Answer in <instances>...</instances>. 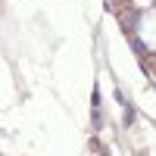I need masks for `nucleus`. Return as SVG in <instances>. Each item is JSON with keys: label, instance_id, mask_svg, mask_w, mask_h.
<instances>
[{"label": "nucleus", "instance_id": "7ed1b4c3", "mask_svg": "<svg viewBox=\"0 0 156 156\" xmlns=\"http://www.w3.org/2000/svg\"><path fill=\"white\" fill-rule=\"evenodd\" d=\"M100 156H106V153H100Z\"/></svg>", "mask_w": 156, "mask_h": 156}, {"label": "nucleus", "instance_id": "f03ea898", "mask_svg": "<svg viewBox=\"0 0 156 156\" xmlns=\"http://www.w3.org/2000/svg\"><path fill=\"white\" fill-rule=\"evenodd\" d=\"M131 47H134V50H137V53H140V59H144V62H147V56H150V50H147V44H144V41H140V37H137V34H131Z\"/></svg>", "mask_w": 156, "mask_h": 156}, {"label": "nucleus", "instance_id": "f257e3e1", "mask_svg": "<svg viewBox=\"0 0 156 156\" xmlns=\"http://www.w3.org/2000/svg\"><path fill=\"white\" fill-rule=\"evenodd\" d=\"M137 22H140V12H137V9H131V12H122V25H125V31H128V34H134Z\"/></svg>", "mask_w": 156, "mask_h": 156}]
</instances>
